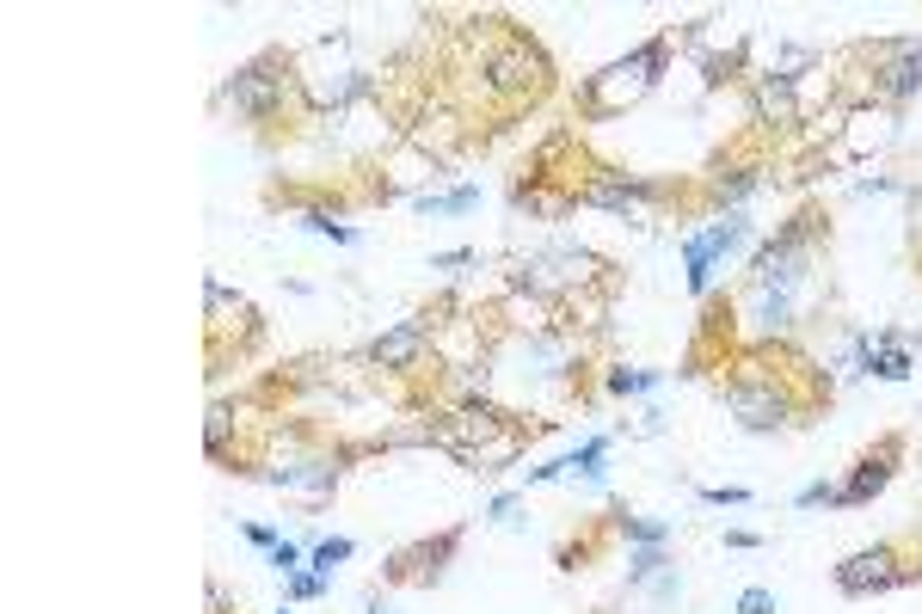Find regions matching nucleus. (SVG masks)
I'll return each mask as SVG.
<instances>
[{
    "label": "nucleus",
    "mask_w": 922,
    "mask_h": 614,
    "mask_svg": "<svg viewBox=\"0 0 922 614\" xmlns=\"http://www.w3.org/2000/svg\"><path fill=\"white\" fill-rule=\"evenodd\" d=\"M818 240H830V215L824 203H799L787 215L775 240L756 246L751 271H744V320L763 344L787 338L812 302V283H818Z\"/></svg>",
    "instance_id": "f257e3e1"
},
{
    "label": "nucleus",
    "mask_w": 922,
    "mask_h": 614,
    "mask_svg": "<svg viewBox=\"0 0 922 614\" xmlns=\"http://www.w3.org/2000/svg\"><path fill=\"white\" fill-rule=\"evenodd\" d=\"M474 44H480V92L499 105H542L554 92V61L523 25L511 19H474Z\"/></svg>",
    "instance_id": "f03ea898"
},
{
    "label": "nucleus",
    "mask_w": 922,
    "mask_h": 614,
    "mask_svg": "<svg viewBox=\"0 0 922 614\" xmlns=\"http://www.w3.org/2000/svg\"><path fill=\"white\" fill-rule=\"evenodd\" d=\"M671 44H676V31H658V37H646L640 49H627V56L603 61L596 75H584V87L572 92V111H579V123L627 117V111H634L646 92L658 87V75L671 68Z\"/></svg>",
    "instance_id": "7ed1b4c3"
},
{
    "label": "nucleus",
    "mask_w": 922,
    "mask_h": 614,
    "mask_svg": "<svg viewBox=\"0 0 922 614\" xmlns=\"http://www.w3.org/2000/svg\"><path fill=\"white\" fill-rule=\"evenodd\" d=\"M289 105H301L296 56L289 49H259V56L240 61L235 75L209 92V111H221V117H235V123H252V129L277 123Z\"/></svg>",
    "instance_id": "20e7f679"
},
{
    "label": "nucleus",
    "mask_w": 922,
    "mask_h": 614,
    "mask_svg": "<svg viewBox=\"0 0 922 614\" xmlns=\"http://www.w3.org/2000/svg\"><path fill=\"white\" fill-rule=\"evenodd\" d=\"M296 87H301V111L327 117V111H351L369 92V75L344 56V37H320L308 56H296Z\"/></svg>",
    "instance_id": "39448f33"
},
{
    "label": "nucleus",
    "mask_w": 922,
    "mask_h": 614,
    "mask_svg": "<svg viewBox=\"0 0 922 614\" xmlns=\"http://www.w3.org/2000/svg\"><path fill=\"white\" fill-rule=\"evenodd\" d=\"M671 203H676V184L640 179V172H622V167L596 160L591 179L579 184L572 209H603V215H622V221H640V215H658V209H671Z\"/></svg>",
    "instance_id": "423d86ee"
},
{
    "label": "nucleus",
    "mask_w": 922,
    "mask_h": 614,
    "mask_svg": "<svg viewBox=\"0 0 922 614\" xmlns=\"http://www.w3.org/2000/svg\"><path fill=\"white\" fill-rule=\"evenodd\" d=\"M756 240V221L744 209H726V215H714L707 228H695L683 240V271H688V289L695 295H714V276H719V264L726 259H738L744 246Z\"/></svg>",
    "instance_id": "0eeeda50"
},
{
    "label": "nucleus",
    "mask_w": 922,
    "mask_h": 614,
    "mask_svg": "<svg viewBox=\"0 0 922 614\" xmlns=\"http://www.w3.org/2000/svg\"><path fill=\"white\" fill-rule=\"evenodd\" d=\"M855 56L874 61V80H867V105L879 111H904L922 92V44L917 37H898V44H861Z\"/></svg>",
    "instance_id": "6e6552de"
},
{
    "label": "nucleus",
    "mask_w": 922,
    "mask_h": 614,
    "mask_svg": "<svg viewBox=\"0 0 922 614\" xmlns=\"http://www.w3.org/2000/svg\"><path fill=\"white\" fill-rule=\"evenodd\" d=\"M763 179H769V160L756 148H744V141H732V148H719L702 172V209H714V215L744 209V197L763 191Z\"/></svg>",
    "instance_id": "1a4fd4ad"
},
{
    "label": "nucleus",
    "mask_w": 922,
    "mask_h": 614,
    "mask_svg": "<svg viewBox=\"0 0 922 614\" xmlns=\"http://www.w3.org/2000/svg\"><path fill=\"white\" fill-rule=\"evenodd\" d=\"M910 436L904 430H886L874 448H861L855 467H849V479L836 486V510H861V504H874L879 491L891 486V474H898V461H904Z\"/></svg>",
    "instance_id": "9d476101"
},
{
    "label": "nucleus",
    "mask_w": 922,
    "mask_h": 614,
    "mask_svg": "<svg viewBox=\"0 0 922 614\" xmlns=\"http://www.w3.org/2000/svg\"><path fill=\"white\" fill-rule=\"evenodd\" d=\"M910 566H904V547L898 541H879V547H861L836 566V590L843 596H886V590H904Z\"/></svg>",
    "instance_id": "9b49d317"
},
{
    "label": "nucleus",
    "mask_w": 922,
    "mask_h": 614,
    "mask_svg": "<svg viewBox=\"0 0 922 614\" xmlns=\"http://www.w3.org/2000/svg\"><path fill=\"white\" fill-rule=\"evenodd\" d=\"M431 351H437V332L424 320H400V326H388L382 338L363 344V363L388 368V375H419V368L431 363Z\"/></svg>",
    "instance_id": "f8f14e48"
},
{
    "label": "nucleus",
    "mask_w": 922,
    "mask_h": 614,
    "mask_svg": "<svg viewBox=\"0 0 922 614\" xmlns=\"http://www.w3.org/2000/svg\"><path fill=\"white\" fill-rule=\"evenodd\" d=\"M891 117H898V111H879V105H843V123H836V129H843V141H836V154H830V160H836V167L874 160V154L891 141Z\"/></svg>",
    "instance_id": "ddd939ff"
},
{
    "label": "nucleus",
    "mask_w": 922,
    "mask_h": 614,
    "mask_svg": "<svg viewBox=\"0 0 922 614\" xmlns=\"http://www.w3.org/2000/svg\"><path fill=\"white\" fill-rule=\"evenodd\" d=\"M751 123L756 129H794V123H806V111H799V87L787 75H751Z\"/></svg>",
    "instance_id": "4468645a"
},
{
    "label": "nucleus",
    "mask_w": 922,
    "mask_h": 614,
    "mask_svg": "<svg viewBox=\"0 0 922 614\" xmlns=\"http://www.w3.org/2000/svg\"><path fill=\"white\" fill-rule=\"evenodd\" d=\"M455 547H462V528H443L437 541H419V547H400L388 559V583H437L443 566L455 559Z\"/></svg>",
    "instance_id": "2eb2a0df"
},
{
    "label": "nucleus",
    "mask_w": 922,
    "mask_h": 614,
    "mask_svg": "<svg viewBox=\"0 0 922 614\" xmlns=\"http://www.w3.org/2000/svg\"><path fill=\"white\" fill-rule=\"evenodd\" d=\"M664 387V368H627L615 363L610 375H603V394L610 399H640V394H658Z\"/></svg>",
    "instance_id": "dca6fc26"
},
{
    "label": "nucleus",
    "mask_w": 922,
    "mask_h": 614,
    "mask_svg": "<svg viewBox=\"0 0 922 614\" xmlns=\"http://www.w3.org/2000/svg\"><path fill=\"white\" fill-rule=\"evenodd\" d=\"M412 209H419V215H468V209H480V184H455V191H424V197H412Z\"/></svg>",
    "instance_id": "f3484780"
},
{
    "label": "nucleus",
    "mask_w": 922,
    "mask_h": 614,
    "mask_svg": "<svg viewBox=\"0 0 922 614\" xmlns=\"http://www.w3.org/2000/svg\"><path fill=\"white\" fill-rule=\"evenodd\" d=\"M344 559H357V541L351 535H327V541H314L308 547V571H320V578H332Z\"/></svg>",
    "instance_id": "a211bd4d"
},
{
    "label": "nucleus",
    "mask_w": 922,
    "mask_h": 614,
    "mask_svg": "<svg viewBox=\"0 0 922 614\" xmlns=\"http://www.w3.org/2000/svg\"><path fill=\"white\" fill-rule=\"evenodd\" d=\"M615 535H622L627 547H664V541H671V528H664V522H652V516H627V510H615Z\"/></svg>",
    "instance_id": "6ab92c4d"
},
{
    "label": "nucleus",
    "mask_w": 922,
    "mask_h": 614,
    "mask_svg": "<svg viewBox=\"0 0 922 614\" xmlns=\"http://www.w3.org/2000/svg\"><path fill=\"white\" fill-rule=\"evenodd\" d=\"M664 571H671L664 547H634V553H627V590H646V583L664 578Z\"/></svg>",
    "instance_id": "aec40b11"
},
{
    "label": "nucleus",
    "mask_w": 922,
    "mask_h": 614,
    "mask_svg": "<svg viewBox=\"0 0 922 614\" xmlns=\"http://www.w3.org/2000/svg\"><path fill=\"white\" fill-rule=\"evenodd\" d=\"M228 430H235V406H228V399H216V406H209V461H221V467H228V461H235V448H228Z\"/></svg>",
    "instance_id": "412c9836"
},
{
    "label": "nucleus",
    "mask_w": 922,
    "mask_h": 614,
    "mask_svg": "<svg viewBox=\"0 0 922 614\" xmlns=\"http://www.w3.org/2000/svg\"><path fill=\"white\" fill-rule=\"evenodd\" d=\"M327 583L332 578H320V571L301 566L296 578H283V596H289V602H320V596H327Z\"/></svg>",
    "instance_id": "4be33fe9"
},
{
    "label": "nucleus",
    "mask_w": 922,
    "mask_h": 614,
    "mask_svg": "<svg viewBox=\"0 0 922 614\" xmlns=\"http://www.w3.org/2000/svg\"><path fill=\"white\" fill-rule=\"evenodd\" d=\"M695 498H702L707 510H744V504H751V491H744V486H702Z\"/></svg>",
    "instance_id": "5701e85b"
},
{
    "label": "nucleus",
    "mask_w": 922,
    "mask_h": 614,
    "mask_svg": "<svg viewBox=\"0 0 922 614\" xmlns=\"http://www.w3.org/2000/svg\"><path fill=\"white\" fill-rule=\"evenodd\" d=\"M301 566H308V553H301L296 541H283V547H271V571H277V578H296Z\"/></svg>",
    "instance_id": "b1692460"
},
{
    "label": "nucleus",
    "mask_w": 922,
    "mask_h": 614,
    "mask_svg": "<svg viewBox=\"0 0 922 614\" xmlns=\"http://www.w3.org/2000/svg\"><path fill=\"white\" fill-rule=\"evenodd\" d=\"M782 602H775V590H763V583H751V590H738V614H775Z\"/></svg>",
    "instance_id": "393cba45"
},
{
    "label": "nucleus",
    "mask_w": 922,
    "mask_h": 614,
    "mask_svg": "<svg viewBox=\"0 0 922 614\" xmlns=\"http://www.w3.org/2000/svg\"><path fill=\"white\" fill-rule=\"evenodd\" d=\"M794 504H799V510H818V504H836V486H830V479H812V486L799 491Z\"/></svg>",
    "instance_id": "a878e982"
},
{
    "label": "nucleus",
    "mask_w": 922,
    "mask_h": 614,
    "mask_svg": "<svg viewBox=\"0 0 922 614\" xmlns=\"http://www.w3.org/2000/svg\"><path fill=\"white\" fill-rule=\"evenodd\" d=\"M455 264H480L474 246H455V252H431V271H455Z\"/></svg>",
    "instance_id": "bb28decb"
},
{
    "label": "nucleus",
    "mask_w": 922,
    "mask_h": 614,
    "mask_svg": "<svg viewBox=\"0 0 922 614\" xmlns=\"http://www.w3.org/2000/svg\"><path fill=\"white\" fill-rule=\"evenodd\" d=\"M240 535H247L252 547H265V553H271V547H283V535H277V528H271V522H247V528H240Z\"/></svg>",
    "instance_id": "cd10ccee"
},
{
    "label": "nucleus",
    "mask_w": 922,
    "mask_h": 614,
    "mask_svg": "<svg viewBox=\"0 0 922 614\" xmlns=\"http://www.w3.org/2000/svg\"><path fill=\"white\" fill-rule=\"evenodd\" d=\"M516 504H523V498H516V491H499V498H492V504H486V522H511V516H516Z\"/></svg>",
    "instance_id": "c85d7f7f"
},
{
    "label": "nucleus",
    "mask_w": 922,
    "mask_h": 614,
    "mask_svg": "<svg viewBox=\"0 0 922 614\" xmlns=\"http://www.w3.org/2000/svg\"><path fill=\"white\" fill-rule=\"evenodd\" d=\"M726 547H732V553H756V547H763V535H751V528H726Z\"/></svg>",
    "instance_id": "c756f323"
},
{
    "label": "nucleus",
    "mask_w": 922,
    "mask_h": 614,
    "mask_svg": "<svg viewBox=\"0 0 922 614\" xmlns=\"http://www.w3.org/2000/svg\"><path fill=\"white\" fill-rule=\"evenodd\" d=\"M363 614H394V609H388L382 596H369V602H363Z\"/></svg>",
    "instance_id": "7c9ffc66"
},
{
    "label": "nucleus",
    "mask_w": 922,
    "mask_h": 614,
    "mask_svg": "<svg viewBox=\"0 0 922 614\" xmlns=\"http://www.w3.org/2000/svg\"><path fill=\"white\" fill-rule=\"evenodd\" d=\"M283 614H289V609H283Z\"/></svg>",
    "instance_id": "2f4dec72"
},
{
    "label": "nucleus",
    "mask_w": 922,
    "mask_h": 614,
    "mask_svg": "<svg viewBox=\"0 0 922 614\" xmlns=\"http://www.w3.org/2000/svg\"><path fill=\"white\" fill-rule=\"evenodd\" d=\"M917 264H922V259H917Z\"/></svg>",
    "instance_id": "473e14b6"
}]
</instances>
